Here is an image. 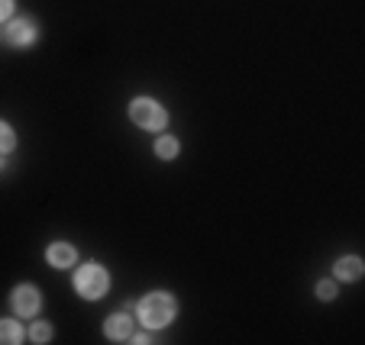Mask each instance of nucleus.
<instances>
[{"label":"nucleus","instance_id":"obj_2","mask_svg":"<svg viewBox=\"0 0 365 345\" xmlns=\"http://www.w3.org/2000/svg\"><path fill=\"white\" fill-rule=\"evenodd\" d=\"M75 294L84 300H101L107 290H110V271L97 262H84L81 268L75 271Z\"/></svg>","mask_w":365,"mask_h":345},{"label":"nucleus","instance_id":"obj_9","mask_svg":"<svg viewBox=\"0 0 365 345\" xmlns=\"http://www.w3.org/2000/svg\"><path fill=\"white\" fill-rule=\"evenodd\" d=\"M26 339V329L20 319H0V345H20Z\"/></svg>","mask_w":365,"mask_h":345},{"label":"nucleus","instance_id":"obj_8","mask_svg":"<svg viewBox=\"0 0 365 345\" xmlns=\"http://www.w3.org/2000/svg\"><path fill=\"white\" fill-rule=\"evenodd\" d=\"M46 262L52 265V268H71V265L78 262V252L71 242H52L46 249Z\"/></svg>","mask_w":365,"mask_h":345},{"label":"nucleus","instance_id":"obj_4","mask_svg":"<svg viewBox=\"0 0 365 345\" xmlns=\"http://www.w3.org/2000/svg\"><path fill=\"white\" fill-rule=\"evenodd\" d=\"M36 39H39V26L29 16H10L4 23V42L10 48H29V46H36Z\"/></svg>","mask_w":365,"mask_h":345},{"label":"nucleus","instance_id":"obj_7","mask_svg":"<svg viewBox=\"0 0 365 345\" xmlns=\"http://www.w3.org/2000/svg\"><path fill=\"white\" fill-rule=\"evenodd\" d=\"M362 275H365V265H362L359 255H343L336 265H333V277H336V284H352Z\"/></svg>","mask_w":365,"mask_h":345},{"label":"nucleus","instance_id":"obj_13","mask_svg":"<svg viewBox=\"0 0 365 345\" xmlns=\"http://www.w3.org/2000/svg\"><path fill=\"white\" fill-rule=\"evenodd\" d=\"M336 294H339L336 277H327V281H317V297H320V300H333Z\"/></svg>","mask_w":365,"mask_h":345},{"label":"nucleus","instance_id":"obj_12","mask_svg":"<svg viewBox=\"0 0 365 345\" xmlns=\"http://www.w3.org/2000/svg\"><path fill=\"white\" fill-rule=\"evenodd\" d=\"M16 149V132L7 120H0V155H10Z\"/></svg>","mask_w":365,"mask_h":345},{"label":"nucleus","instance_id":"obj_14","mask_svg":"<svg viewBox=\"0 0 365 345\" xmlns=\"http://www.w3.org/2000/svg\"><path fill=\"white\" fill-rule=\"evenodd\" d=\"M14 16V0H0V23H7Z\"/></svg>","mask_w":365,"mask_h":345},{"label":"nucleus","instance_id":"obj_6","mask_svg":"<svg viewBox=\"0 0 365 345\" xmlns=\"http://www.w3.org/2000/svg\"><path fill=\"white\" fill-rule=\"evenodd\" d=\"M133 332H136V326H133L130 313H113L103 323V336L110 339V342H133Z\"/></svg>","mask_w":365,"mask_h":345},{"label":"nucleus","instance_id":"obj_1","mask_svg":"<svg viewBox=\"0 0 365 345\" xmlns=\"http://www.w3.org/2000/svg\"><path fill=\"white\" fill-rule=\"evenodd\" d=\"M136 317L145 329H165L178 317V300L168 290H152L136 304Z\"/></svg>","mask_w":365,"mask_h":345},{"label":"nucleus","instance_id":"obj_11","mask_svg":"<svg viewBox=\"0 0 365 345\" xmlns=\"http://www.w3.org/2000/svg\"><path fill=\"white\" fill-rule=\"evenodd\" d=\"M29 342H36V345H46V342H52V323H46V319H36L33 326H29Z\"/></svg>","mask_w":365,"mask_h":345},{"label":"nucleus","instance_id":"obj_5","mask_svg":"<svg viewBox=\"0 0 365 345\" xmlns=\"http://www.w3.org/2000/svg\"><path fill=\"white\" fill-rule=\"evenodd\" d=\"M10 310L20 319H29L42 310V294L36 284H16L14 294H10Z\"/></svg>","mask_w":365,"mask_h":345},{"label":"nucleus","instance_id":"obj_10","mask_svg":"<svg viewBox=\"0 0 365 345\" xmlns=\"http://www.w3.org/2000/svg\"><path fill=\"white\" fill-rule=\"evenodd\" d=\"M181 152V142L175 136H168V132H159V139H155V155H159L162 161H172L178 159Z\"/></svg>","mask_w":365,"mask_h":345},{"label":"nucleus","instance_id":"obj_3","mask_svg":"<svg viewBox=\"0 0 365 345\" xmlns=\"http://www.w3.org/2000/svg\"><path fill=\"white\" fill-rule=\"evenodd\" d=\"M130 120L145 132H162L168 126V113L159 100H152V97H136L130 104Z\"/></svg>","mask_w":365,"mask_h":345}]
</instances>
